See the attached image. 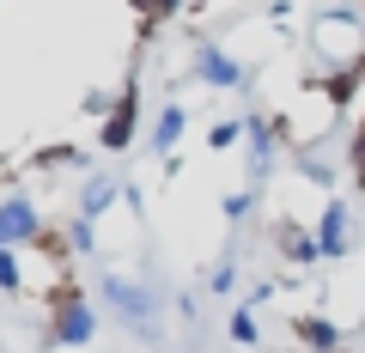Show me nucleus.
<instances>
[{"label": "nucleus", "instance_id": "obj_18", "mask_svg": "<svg viewBox=\"0 0 365 353\" xmlns=\"http://www.w3.org/2000/svg\"><path fill=\"white\" fill-rule=\"evenodd\" d=\"M232 287H237V262H232V256H220V262L207 268V292H213V299H225Z\"/></svg>", "mask_w": 365, "mask_h": 353}, {"label": "nucleus", "instance_id": "obj_11", "mask_svg": "<svg viewBox=\"0 0 365 353\" xmlns=\"http://www.w3.org/2000/svg\"><path fill=\"white\" fill-rule=\"evenodd\" d=\"M31 165H37V170H91V158L79 153V146L55 140V146H43V153H31Z\"/></svg>", "mask_w": 365, "mask_h": 353}, {"label": "nucleus", "instance_id": "obj_15", "mask_svg": "<svg viewBox=\"0 0 365 353\" xmlns=\"http://www.w3.org/2000/svg\"><path fill=\"white\" fill-rule=\"evenodd\" d=\"M225 335L237 341V353H256V347H262V323H256V311H244V305H237V311L225 317Z\"/></svg>", "mask_w": 365, "mask_h": 353}, {"label": "nucleus", "instance_id": "obj_2", "mask_svg": "<svg viewBox=\"0 0 365 353\" xmlns=\"http://www.w3.org/2000/svg\"><path fill=\"white\" fill-rule=\"evenodd\" d=\"M98 335V305L67 280V287L49 292V347H91Z\"/></svg>", "mask_w": 365, "mask_h": 353}, {"label": "nucleus", "instance_id": "obj_13", "mask_svg": "<svg viewBox=\"0 0 365 353\" xmlns=\"http://www.w3.org/2000/svg\"><path fill=\"white\" fill-rule=\"evenodd\" d=\"M61 244H67V256H98V225L91 220H61Z\"/></svg>", "mask_w": 365, "mask_h": 353}, {"label": "nucleus", "instance_id": "obj_8", "mask_svg": "<svg viewBox=\"0 0 365 353\" xmlns=\"http://www.w3.org/2000/svg\"><path fill=\"white\" fill-rule=\"evenodd\" d=\"M116 201H122V189H116V177H110V170H91V177H86V189H79V220H91V225H98V220H104V213L110 208H116Z\"/></svg>", "mask_w": 365, "mask_h": 353}, {"label": "nucleus", "instance_id": "obj_14", "mask_svg": "<svg viewBox=\"0 0 365 353\" xmlns=\"http://www.w3.org/2000/svg\"><path fill=\"white\" fill-rule=\"evenodd\" d=\"M31 287V268H25V250H0V292L6 299H19V292Z\"/></svg>", "mask_w": 365, "mask_h": 353}, {"label": "nucleus", "instance_id": "obj_10", "mask_svg": "<svg viewBox=\"0 0 365 353\" xmlns=\"http://www.w3.org/2000/svg\"><path fill=\"white\" fill-rule=\"evenodd\" d=\"M182 128H189V110H182L177 98H165V110L153 116V153L170 158V153H177V140H182Z\"/></svg>", "mask_w": 365, "mask_h": 353}, {"label": "nucleus", "instance_id": "obj_7", "mask_svg": "<svg viewBox=\"0 0 365 353\" xmlns=\"http://www.w3.org/2000/svg\"><path fill=\"white\" fill-rule=\"evenodd\" d=\"M268 237H274V250H280L292 268H323V250H317V225H304V220H280Z\"/></svg>", "mask_w": 365, "mask_h": 353}, {"label": "nucleus", "instance_id": "obj_1", "mask_svg": "<svg viewBox=\"0 0 365 353\" xmlns=\"http://www.w3.org/2000/svg\"><path fill=\"white\" fill-rule=\"evenodd\" d=\"M98 292H104V311L116 317L122 329H134L146 347H165V292H153V287H140V280L116 275V268H104Z\"/></svg>", "mask_w": 365, "mask_h": 353}, {"label": "nucleus", "instance_id": "obj_17", "mask_svg": "<svg viewBox=\"0 0 365 353\" xmlns=\"http://www.w3.org/2000/svg\"><path fill=\"white\" fill-rule=\"evenodd\" d=\"M256 201H262V195H256V189H232V195H225V201H220V213H225V220H232V225H244V220H250V213H256Z\"/></svg>", "mask_w": 365, "mask_h": 353}, {"label": "nucleus", "instance_id": "obj_6", "mask_svg": "<svg viewBox=\"0 0 365 353\" xmlns=\"http://www.w3.org/2000/svg\"><path fill=\"white\" fill-rule=\"evenodd\" d=\"M353 208L341 195H329L323 201V213H317V250H323V262H341V256H353Z\"/></svg>", "mask_w": 365, "mask_h": 353}, {"label": "nucleus", "instance_id": "obj_3", "mask_svg": "<svg viewBox=\"0 0 365 353\" xmlns=\"http://www.w3.org/2000/svg\"><path fill=\"white\" fill-rule=\"evenodd\" d=\"M49 220L31 195H0V250H37Z\"/></svg>", "mask_w": 365, "mask_h": 353}, {"label": "nucleus", "instance_id": "obj_9", "mask_svg": "<svg viewBox=\"0 0 365 353\" xmlns=\"http://www.w3.org/2000/svg\"><path fill=\"white\" fill-rule=\"evenodd\" d=\"M292 335H299L304 353H335V347H341V323H335V317H323V311L299 317V323H292Z\"/></svg>", "mask_w": 365, "mask_h": 353}, {"label": "nucleus", "instance_id": "obj_12", "mask_svg": "<svg viewBox=\"0 0 365 353\" xmlns=\"http://www.w3.org/2000/svg\"><path fill=\"white\" fill-rule=\"evenodd\" d=\"M292 165H299V177H311V183H323V189H335V158H329V153L299 146V153H292Z\"/></svg>", "mask_w": 365, "mask_h": 353}, {"label": "nucleus", "instance_id": "obj_16", "mask_svg": "<svg viewBox=\"0 0 365 353\" xmlns=\"http://www.w3.org/2000/svg\"><path fill=\"white\" fill-rule=\"evenodd\" d=\"M237 140H250L244 116H225V122H213V128H207V153H225V146H237Z\"/></svg>", "mask_w": 365, "mask_h": 353}, {"label": "nucleus", "instance_id": "obj_5", "mask_svg": "<svg viewBox=\"0 0 365 353\" xmlns=\"http://www.w3.org/2000/svg\"><path fill=\"white\" fill-rule=\"evenodd\" d=\"M134 134H140V79H122V92H116V110L104 116V128H98V146L104 153H128Z\"/></svg>", "mask_w": 365, "mask_h": 353}, {"label": "nucleus", "instance_id": "obj_19", "mask_svg": "<svg viewBox=\"0 0 365 353\" xmlns=\"http://www.w3.org/2000/svg\"><path fill=\"white\" fill-rule=\"evenodd\" d=\"M347 170H353V183L365 189V116H359V128L347 134Z\"/></svg>", "mask_w": 365, "mask_h": 353}, {"label": "nucleus", "instance_id": "obj_4", "mask_svg": "<svg viewBox=\"0 0 365 353\" xmlns=\"http://www.w3.org/2000/svg\"><path fill=\"white\" fill-rule=\"evenodd\" d=\"M189 73H195L201 86H213V92H237V86H250V67L237 61L232 49L207 43V37H201L195 49H189Z\"/></svg>", "mask_w": 365, "mask_h": 353}]
</instances>
